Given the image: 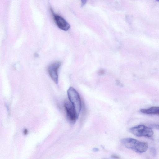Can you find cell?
Returning a JSON list of instances; mask_svg holds the SVG:
<instances>
[{
	"mask_svg": "<svg viewBox=\"0 0 159 159\" xmlns=\"http://www.w3.org/2000/svg\"><path fill=\"white\" fill-rule=\"evenodd\" d=\"M121 141L125 147L139 153L145 152L148 148L147 143L140 141L132 138H125L122 139Z\"/></svg>",
	"mask_w": 159,
	"mask_h": 159,
	"instance_id": "1",
	"label": "cell"
},
{
	"mask_svg": "<svg viewBox=\"0 0 159 159\" xmlns=\"http://www.w3.org/2000/svg\"><path fill=\"white\" fill-rule=\"evenodd\" d=\"M67 93L69 101L74 107L77 117H78L82 107L80 95L78 92L71 87L68 89Z\"/></svg>",
	"mask_w": 159,
	"mask_h": 159,
	"instance_id": "2",
	"label": "cell"
},
{
	"mask_svg": "<svg viewBox=\"0 0 159 159\" xmlns=\"http://www.w3.org/2000/svg\"><path fill=\"white\" fill-rule=\"evenodd\" d=\"M129 131L134 135L138 137H151L153 134V131L151 128L142 125L130 128Z\"/></svg>",
	"mask_w": 159,
	"mask_h": 159,
	"instance_id": "3",
	"label": "cell"
},
{
	"mask_svg": "<svg viewBox=\"0 0 159 159\" xmlns=\"http://www.w3.org/2000/svg\"><path fill=\"white\" fill-rule=\"evenodd\" d=\"M61 65L59 61L55 62L49 66L48 70L53 81L57 84L58 83V71Z\"/></svg>",
	"mask_w": 159,
	"mask_h": 159,
	"instance_id": "4",
	"label": "cell"
},
{
	"mask_svg": "<svg viewBox=\"0 0 159 159\" xmlns=\"http://www.w3.org/2000/svg\"><path fill=\"white\" fill-rule=\"evenodd\" d=\"M64 107L69 120L72 123L75 122L78 117L72 104L70 101H66L64 102Z\"/></svg>",
	"mask_w": 159,
	"mask_h": 159,
	"instance_id": "5",
	"label": "cell"
},
{
	"mask_svg": "<svg viewBox=\"0 0 159 159\" xmlns=\"http://www.w3.org/2000/svg\"><path fill=\"white\" fill-rule=\"evenodd\" d=\"M54 18L58 27L64 31L68 30L70 27V25L62 17L57 15H54Z\"/></svg>",
	"mask_w": 159,
	"mask_h": 159,
	"instance_id": "6",
	"label": "cell"
},
{
	"mask_svg": "<svg viewBox=\"0 0 159 159\" xmlns=\"http://www.w3.org/2000/svg\"><path fill=\"white\" fill-rule=\"evenodd\" d=\"M141 112L147 114L159 115V107H152L148 108L140 109Z\"/></svg>",
	"mask_w": 159,
	"mask_h": 159,
	"instance_id": "7",
	"label": "cell"
},
{
	"mask_svg": "<svg viewBox=\"0 0 159 159\" xmlns=\"http://www.w3.org/2000/svg\"><path fill=\"white\" fill-rule=\"evenodd\" d=\"M150 152L151 154L153 156H155L156 153V151L155 149L153 147H151L150 148Z\"/></svg>",
	"mask_w": 159,
	"mask_h": 159,
	"instance_id": "8",
	"label": "cell"
},
{
	"mask_svg": "<svg viewBox=\"0 0 159 159\" xmlns=\"http://www.w3.org/2000/svg\"><path fill=\"white\" fill-rule=\"evenodd\" d=\"M81 6L83 7L87 3V0H81Z\"/></svg>",
	"mask_w": 159,
	"mask_h": 159,
	"instance_id": "9",
	"label": "cell"
},
{
	"mask_svg": "<svg viewBox=\"0 0 159 159\" xmlns=\"http://www.w3.org/2000/svg\"><path fill=\"white\" fill-rule=\"evenodd\" d=\"M153 127L155 129L159 130V124H154L153 125Z\"/></svg>",
	"mask_w": 159,
	"mask_h": 159,
	"instance_id": "10",
	"label": "cell"
},
{
	"mask_svg": "<svg viewBox=\"0 0 159 159\" xmlns=\"http://www.w3.org/2000/svg\"><path fill=\"white\" fill-rule=\"evenodd\" d=\"M28 130L26 129H24L23 130V134L24 135H27L28 134Z\"/></svg>",
	"mask_w": 159,
	"mask_h": 159,
	"instance_id": "11",
	"label": "cell"
},
{
	"mask_svg": "<svg viewBox=\"0 0 159 159\" xmlns=\"http://www.w3.org/2000/svg\"><path fill=\"white\" fill-rule=\"evenodd\" d=\"M156 1H159V0H156Z\"/></svg>",
	"mask_w": 159,
	"mask_h": 159,
	"instance_id": "12",
	"label": "cell"
}]
</instances>
